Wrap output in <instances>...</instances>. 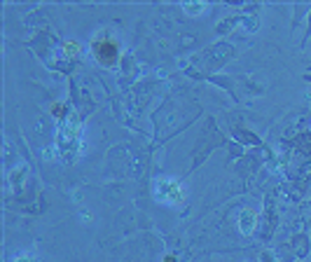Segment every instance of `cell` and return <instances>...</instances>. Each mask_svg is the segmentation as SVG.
Instances as JSON below:
<instances>
[{
	"mask_svg": "<svg viewBox=\"0 0 311 262\" xmlns=\"http://www.w3.org/2000/svg\"><path fill=\"white\" fill-rule=\"evenodd\" d=\"M94 52H96V56H99V61L103 63V66H115L117 56H119L117 45L112 42V40H99V42L94 45Z\"/></svg>",
	"mask_w": 311,
	"mask_h": 262,
	"instance_id": "obj_1",
	"label": "cell"
},
{
	"mask_svg": "<svg viewBox=\"0 0 311 262\" xmlns=\"http://www.w3.org/2000/svg\"><path fill=\"white\" fill-rule=\"evenodd\" d=\"M66 50H68V52H78L80 47H78V45H66Z\"/></svg>",
	"mask_w": 311,
	"mask_h": 262,
	"instance_id": "obj_2",
	"label": "cell"
},
{
	"mask_svg": "<svg viewBox=\"0 0 311 262\" xmlns=\"http://www.w3.org/2000/svg\"><path fill=\"white\" fill-rule=\"evenodd\" d=\"M166 262H176V257H166Z\"/></svg>",
	"mask_w": 311,
	"mask_h": 262,
	"instance_id": "obj_3",
	"label": "cell"
}]
</instances>
